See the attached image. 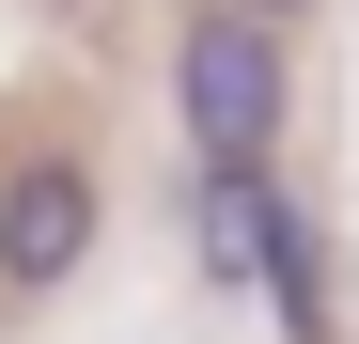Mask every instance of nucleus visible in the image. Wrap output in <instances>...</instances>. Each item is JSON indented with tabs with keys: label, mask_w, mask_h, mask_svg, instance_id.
<instances>
[{
	"label": "nucleus",
	"mask_w": 359,
	"mask_h": 344,
	"mask_svg": "<svg viewBox=\"0 0 359 344\" xmlns=\"http://www.w3.org/2000/svg\"><path fill=\"white\" fill-rule=\"evenodd\" d=\"M250 298L281 313V344H328V329H344V298H328V219L297 204V188H281V219H266V282H250Z\"/></svg>",
	"instance_id": "4"
},
{
	"label": "nucleus",
	"mask_w": 359,
	"mask_h": 344,
	"mask_svg": "<svg viewBox=\"0 0 359 344\" xmlns=\"http://www.w3.org/2000/svg\"><path fill=\"white\" fill-rule=\"evenodd\" d=\"M266 219H281V172H188V235H203V282H219V298L266 282Z\"/></svg>",
	"instance_id": "3"
},
{
	"label": "nucleus",
	"mask_w": 359,
	"mask_h": 344,
	"mask_svg": "<svg viewBox=\"0 0 359 344\" xmlns=\"http://www.w3.org/2000/svg\"><path fill=\"white\" fill-rule=\"evenodd\" d=\"M172 126H188V172H281V126H297V32L266 16H203L172 32Z\"/></svg>",
	"instance_id": "1"
},
{
	"label": "nucleus",
	"mask_w": 359,
	"mask_h": 344,
	"mask_svg": "<svg viewBox=\"0 0 359 344\" xmlns=\"http://www.w3.org/2000/svg\"><path fill=\"white\" fill-rule=\"evenodd\" d=\"M219 16H266V32H297V16H313V0H219Z\"/></svg>",
	"instance_id": "5"
},
{
	"label": "nucleus",
	"mask_w": 359,
	"mask_h": 344,
	"mask_svg": "<svg viewBox=\"0 0 359 344\" xmlns=\"http://www.w3.org/2000/svg\"><path fill=\"white\" fill-rule=\"evenodd\" d=\"M94 235H109L94 157H63V141L0 157V298H16V313H47V298H63V282L94 266Z\"/></svg>",
	"instance_id": "2"
}]
</instances>
